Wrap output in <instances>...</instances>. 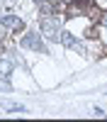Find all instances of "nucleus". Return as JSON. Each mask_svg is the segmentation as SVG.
<instances>
[{"mask_svg":"<svg viewBox=\"0 0 107 122\" xmlns=\"http://www.w3.org/2000/svg\"><path fill=\"white\" fill-rule=\"evenodd\" d=\"M39 27H42V34H44L46 39L58 42V37H61V22H58V20H49V17H44L42 22H39Z\"/></svg>","mask_w":107,"mask_h":122,"instance_id":"f257e3e1","label":"nucleus"},{"mask_svg":"<svg viewBox=\"0 0 107 122\" xmlns=\"http://www.w3.org/2000/svg\"><path fill=\"white\" fill-rule=\"evenodd\" d=\"M19 46H22V49H34L37 54H49L46 51V44L42 42L39 34H24L22 39H19Z\"/></svg>","mask_w":107,"mask_h":122,"instance_id":"f03ea898","label":"nucleus"},{"mask_svg":"<svg viewBox=\"0 0 107 122\" xmlns=\"http://www.w3.org/2000/svg\"><path fill=\"white\" fill-rule=\"evenodd\" d=\"M0 25L3 27H10V29H22L24 27V20H19L17 15H0Z\"/></svg>","mask_w":107,"mask_h":122,"instance_id":"7ed1b4c3","label":"nucleus"},{"mask_svg":"<svg viewBox=\"0 0 107 122\" xmlns=\"http://www.w3.org/2000/svg\"><path fill=\"white\" fill-rule=\"evenodd\" d=\"M58 42H61L63 46H68V49H75V51H83V44L78 42V39L71 34V32H61V37H58Z\"/></svg>","mask_w":107,"mask_h":122,"instance_id":"20e7f679","label":"nucleus"},{"mask_svg":"<svg viewBox=\"0 0 107 122\" xmlns=\"http://www.w3.org/2000/svg\"><path fill=\"white\" fill-rule=\"evenodd\" d=\"M0 107L3 110H7V112H12V115H22V112H27V107L24 105H12V103H5V100H0Z\"/></svg>","mask_w":107,"mask_h":122,"instance_id":"39448f33","label":"nucleus"},{"mask_svg":"<svg viewBox=\"0 0 107 122\" xmlns=\"http://www.w3.org/2000/svg\"><path fill=\"white\" fill-rule=\"evenodd\" d=\"M10 73H12V64H10L7 59H0V78L7 81V78H10Z\"/></svg>","mask_w":107,"mask_h":122,"instance_id":"423d86ee","label":"nucleus"},{"mask_svg":"<svg viewBox=\"0 0 107 122\" xmlns=\"http://www.w3.org/2000/svg\"><path fill=\"white\" fill-rule=\"evenodd\" d=\"M0 39H5V32H3V29H0Z\"/></svg>","mask_w":107,"mask_h":122,"instance_id":"0eeeda50","label":"nucleus"},{"mask_svg":"<svg viewBox=\"0 0 107 122\" xmlns=\"http://www.w3.org/2000/svg\"><path fill=\"white\" fill-rule=\"evenodd\" d=\"M37 3H42V0H37Z\"/></svg>","mask_w":107,"mask_h":122,"instance_id":"6e6552de","label":"nucleus"}]
</instances>
